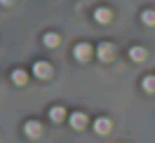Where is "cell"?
Masks as SVG:
<instances>
[{"instance_id": "obj_1", "label": "cell", "mask_w": 155, "mask_h": 143, "mask_svg": "<svg viewBox=\"0 0 155 143\" xmlns=\"http://www.w3.org/2000/svg\"><path fill=\"white\" fill-rule=\"evenodd\" d=\"M97 57H99V61H104V63L113 61V59H115V45H113V42H101L97 47Z\"/></svg>"}, {"instance_id": "obj_2", "label": "cell", "mask_w": 155, "mask_h": 143, "mask_svg": "<svg viewBox=\"0 0 155 143\" xmlns=\"http://www.w3.org/2000/svg\"><path fill=\"white\" fill-rule=\"evenodd\" d=\"M33 75L40 77V80H47V77H52V66L47 61H35L33 63Z\"/></svg>"}, {"instance_id": "obj_3", "label": "cell", "mask_w": 155, "mask_h": 143, "mask_svg": "<svg viewBox=\"0 0 155 143\" xmlns=\"http://www.w3.org/2000/svg\"><path fill=\"white\" fill-rule=\"evenodd\" d=\"M73 54H75L78 61H89V57H92V45H87V42H78L75 49H73Z\"/></svg>"}, {"instance_id": "obj_4", "label": "cell", "mask_w": 155, "mask_h": 143, "mask_svg": "<svg viewBox=\"0 0 155 143\" xmlns=\"http://www.w3.org/2000/svg\"><path fill=\"white\" fill-rule=\"evenodd\" d=\"M24 134L28 136V138H38L40 134H42V124L38 120H28V122L24 124Z\"/></svg>"}, {"instance_id": "obj_5", "label": "cell", "mask_w": 155, "mask_h": 143, "mask_svg": "<svg viewBox=\"0 0 155 143\" xmlns=\"http://www.w3.org/2000/svg\"><path fill=\"white\" fill-rule=\"evenodd\" d=\"M68 122H71L73 129L80 132V129H85V127H87V115H85V113H73L71 117H68Z\"/></svg>"}, {"instance_id": "obj_6", "label": "cell", "mask_w": 155, "mask_h": 143, "mask_svg": "<svg viewBox=\"0 0 155 143\" xmlns=\"http://www.w3.org/2000/svg\"><path fill=\"white\" fill-rule=\"evenodd\" d=\"M94 21H97V24H110V21H113V12L108 10V7H97Z\"/></svg>"}, {"instance_id": "obj_7", "label": "cell", "mask_w": 155, "mask_h": 143, "mask_svg": "<svg viewBox=\"0 0 155 143\" xmlns=\"http://www.w3.org/2000/svg\"><path fill=\"white\" fill-rule=\"evenodd\" d=\"M110 129H113V124H110L108 117H99L97 122H94V132L97 134H108Z\"/></svg>"}, {"instance_id": "obj_8", "label": "cell", "mask_w": 155, "mask_h": 143, "mask_svg": "<svg viewBox=\"0 0 155 143\" xmlns=\"http://www.w3.org/2000/svg\"><path fill=\"white\" fill-rule=\"evenodd\" d=\"M12 82H14V85H28V73H26V70H21V68H17V70H14V73H12Z\"/></svg>"}, {"instance_id": "obj_9", "label": "cell", "mask_w": 155, "mask_h": 143, "mask_svg": "<svg viewBox=\"0 0 155 143\" xmlns=\"http://www.w3.org/2000/svg\"><path fill=\"white\" fill-rule=\"evenodd\" d=\"M146 57H148L146 49L139 47V45H134V47L129 49V59H132V61H139V63H141V61H146Z\"/></svg>"}, {"instance_id": "obj_10", "label": "cell", "mask_w": 155, "mask_h": 143, "mask_svg": "<svg viewBox=\"0 0 155 143\" xmlns=\"http://www.w3.org/2000/svg\"><path fill=\"white\" fill-rule=\"evenodd\" d=\"M64 117H66V108H64V106H54V108L49 110V120H52V122H61Z\"/></svg>"}, {"instance_id": "obj_11", "label": "cell", "mask_w": 155, "mask_h": 143, "mask_svg": "<svg viewBox=\"0 0 155 143\" xmlns=\"http://www.w3.org/2000/svg\"><path fill=\"white\" fill-rule=\"evenodd\" d=\"M141 21L146 26H155V10H143L141 12Z\"/></svg>"}, {"instance_id": "obj_12", "label": "cell", "mask_w": 155, "mask_h": 143, "mask_svg": "<svg viewBox=\"0 0 155 143\" xmlns=\"http://www.w3.org/2000/svg\"><path fill=\"white\" fill-rule=\"evenodd\" d=\"M141 87H143L148 94H153V92H155V75H146L143 82H141Z\"/></svg>"}, {"instance_id": "obj_13", "label": "cell", "mask_w": 155, "mask_h": 143, "mask_svg": "<svg viewBox=\"0 0 155 143\" xmlns=\"http://www.w3.org/2000/svg\"><path fill=\"white\" fill-rule=\"evenodd\" d=\"M42 42H45V47H57V45H59V35H57V33H45Z\"/></svg>"}, {"instance_id": "obj_14", "label": "cell", "mask_w": 155, "mask_h": 143, "mask_svg": "<svg viewBox=\"0 0 155 143\" xmlns=\"http://www.w3.org/2000/svg\"><path fill=\"white\" fill-rule=\"evenodd\" d=\"M0 2H2V5H12L14 0H0Z\"/></svg>"}]
</instances>
